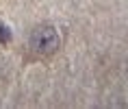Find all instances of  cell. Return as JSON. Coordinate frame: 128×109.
<instances>
[{"label":"cell","mask_w":128,"mask_h":109,"mask_svg":"<svg viewBox=\"0 0 128 109\" xmlns=\"http://www.w3.org/2000/svg\"><path fill=\"white\" fill-rule=\"evenodd\" d=\"M61 46L59 33L52 24H39L33 28L28 37V50L33 52L35 59H50Z\"/></svg>","instance_id":"obj_1"},{"label":"cell","mask_w":128,"mask_h":109,"mask_svg":"<svg viewBox=\"0 0 128 109\" xmlns=\"http://www.w3.org/2000/svg\"><path fill=\"white\" fill-rule=\"evenodd\" d=\"M0 37H2V41H4V44L9 41V33H7V28H4V26H0Z\"/></svg>","instance_id":"obj_2"}]
</instances>
